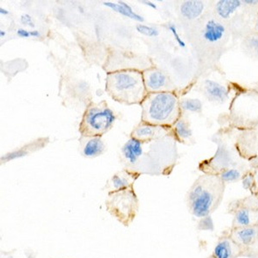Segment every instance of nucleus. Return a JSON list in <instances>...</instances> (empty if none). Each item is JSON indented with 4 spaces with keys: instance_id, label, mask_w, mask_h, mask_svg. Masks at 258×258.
Returning a JSON list of instances; mask_svg holds the SVG:
<instances>
[{
    "instance_id": "nucleus-19",
    "label": "nucleus",
    "mask_w": 258,
    "mask_h": 258,
    "mask_svg": "<svg viewBox=\"0 0 258 258\" xmlns=\"http://www.w3.org/2000/svg\"><path fill=\"white\" fill-rule=\"evenodd\" d=\"M218 176L224 182H234L242 178V174L238 169L231 168V169H226V170L221 171Z\"/></svg>"
},
{
    "instance_id": "nucleus-4",
    "label": "nucleus",
    "mask_w": 258,
    "mask_h": 258,
    "mask_svg": "<svg viewBox=\"0 0 258 258\" xmlns=\"http://www.w3.org/2000/svg\"><path fill=\"white\" fill-rule=\"evenodd\" d=\"M106 209L124 226H130L135 220L139 209L138 198L134 188L109 192L106 201Z\"/></svg>"
},
{
    "instance_id": "nucleus-28",
    "label": "nucleus",
    "mask_w": 258,
    "mask_h": 258,
    "mask_svg": "<svg viewBox=\"0 0 258 258\" xmlns=\"http://www.w3.org/2000/svg\"><path fill=\"white\" fill-rule=\"evenodd\" d=\"M141 3L144 4L146 6H149V7L153 8V9H157V6H156L155 4H153V2H151V1L143 0V1H141Z\"/></svg>"
},
{
    "instance_id": "nucleus-24",
    "label": "nucleus",
    "mask_w": 258,
    "mask_h": 258,
    "mask_svg": "<svg viewBox=\"0 0 258 258\" xmlns=\"http://www.w3.org/2000/svg\"><path fill=\"white\" fill-rule=\"evenodd\" d=\"M242 183H243V188L247 189V190H250L253 188V185H254L253 176L251 175H246V176H243Z\"/></svg>"
},
{
    "instance_id": "nucleus-1",
    "label": "nucleus",
    "mask_w": 258,
    "mask_h": 258,
    "mask_svg": "<svg viewBox=\"0 0 258 258\" xmlns=\"http://www.w3.org/2000/svg\"><path fill=\"white\" fill-rule=\"evenodd\" d=\"M225 182L217 176L197 179L187 195L188 212L195 217H209L222 202Z\"/></svg>"
},
{
    "instance_id": "nucleus-34",
    "label": "nucleus",
    "mask_w": 258,
    "mask_h": 258,
    "mask_svg": "<svg viewBox=\"0 0 258 258\" xmlns=\"http://www.w3.org/2000/svg\"><path fill=\"white\" fill-rule=\"evenodd\" d=\"M256 199L258 200V192H257V194H256Z\"/></svg>"
},
{
    "instance_id": "nucleus-20",
    "label": "nucleus",
    "mask_w": 258,
    "mask_h": 258,
    "mask_svg": "<svg viewBox=\"0 0 258 258\" xmlns=\"http://www.w3.org/2000/svg\"><path fill=\"white\" fill-rule=\"evenodd\" d=\"M175 131H176V135L182 140L190 138L191 135H192L188 123L185 120H179L176 121V125H175Z\"/></svg>"
},
{
    "instance_id": "nucleus-16",
    "label": "nucleus",
    "mask_w": 258,
    "mask_h": 258,
    "mask_svg": "<svg viewBox=\"0 0 258 258\" xmlns=\"http://www.w3.org/2000/svg\"><path fill=\"white\" fill-rule=\"evenodd\" d=\"M103 5L113 10L114 12H117L120 15L125 16L126 18H132V19L139 21V22L144 21V18H142L141 16L138 15L137 13H135L134 10L132 9V7L123 1H119L118 4L104 2Z\"/></svg>"
},
{
    "instance_id": "nucleus-5",
    "label": "nucleus",
    "mask_w": 258,
    "mask_h": 258,
    "mask_svg": "<svg viewBox=\"0 0 258 258\" xmlns=\"http://www.w3.org/2000/svg\"><path fill=\"white\" fill-rule=\"evenodd\" d=\"M114 120V112L108 105H92L85 111L80 131L84 135L97 137L108 132L113 126Z\"/></svg>"
},
{
    "instance_id": "nucleus-23",
    "label": "nucleus",
    "mask_w": 258,
    "mask_h": 258,
    "mask_svg": "<svg viewBox=\"0 0 258 258\" xmlns=\"http://www.w3.org/2000/svg\"><path fill=\"white\" fill-rule=\"evenodd\" d=\"M168 29H169L170 32L172 33L174 38L176 40V42L178 43L179 46L181 47H185V46H186V45H185V42L182 41V38H181V37H180V35H178L176 27L174 26L173 24H170V26L168 27Z\"/></svg>"
},
{
    "instance_id": "nucleus-21",
    "label": "nucleus",
    "mask_w": 258,
    "mask_h": 258,
    "mask_svg": "<svg viewBox=\"0 0 258 258\" xmlns=\"http://www.w3.org/2000/svg\"><path fill=\"white\" fill-rule=\"evenodd\" d=\"M180 104H181V108L186 111L200 113L203 109V103L199 99H193V98L184 99Z\"/></svg>"
},
{
    "instance_id": "nucleus-13",
    "label": "nucleus",
    "mask_w": 258,
    "mask_h": 258,
    "mask_svg": "<svg viewBox=\"0 0 258 258\" xmlns=\"http://www.w3.org/2000/svg\"><path fill=\"white\" fill-rule=\"evenodd\" d=\"M225 32H226L225 27L217 21L212 19L206 24L205 28L203 30V37L206 41L214 43L223 38Z\"/></svg>"
},
{
    "instance_id": "nucleus-8",
    "label": "nucleus",
    "mask_w": 258,
    "mask_h": 258,
    "mask_svg": "<svg viewBox=\"0 0 258 258\" xmlns=\"http://www.w3.org/2000/svg\"><path fill=\"white\" fill-rule=\"evenodd\" d=\"M241 249L237 243L224 232L214 246V250L209 258H239Z\"/></svg>"
},
{
    "instance_id": "nucleus-9",
    "label": "nucleus",
    "mask_w": 258,
    "mask_h": 258,
    "mask_svg": "<svg viewBox=\"0 0 258 258\" xmlns=\"http://www.w3.org/2000/svg\"><path fill=\"white\" fill-rule=\"evenodd\" d=\"M143 77L146 89L150 93L162 92L167 87V77L161 71L158 69L147 70L145 72Z\"/></svg>"
},
{
    "instance_id": "nucleus-22",
    "label": "nucleus",
    "mask_w": 258,
    "mask_h": 258,
    "mask_svg": "<svg viewBox=\"0 0 258 258\" xmlns=\"http://www.w3.org/2000/svg\"><path fill=\"white\" fill-rule=\"evenodd\" d=\"M136 30L138 32L141 33L142 35H147V36H151V37H154L159 35V31L156 30L155 28L153 27L147 26L144 24H139L136 26Z\"/></svg>"
},
{
    "instance_id": "nucleus-29",
    "label": "nucleus",
    "mask_w": 258,
    "mask_h": 258,
    "mask_svg": "<svg viewBox=\"0 0 258 258\" xmlns=\"http://www.w3.org/2000/svg\"><path fill=\"white\" fill-rule=\"evenodd\" d=\"M243 3L249 5V6H254V5L258 4V1L257 0H243Z\"/></svg>"
},
{
    "instance_id": "nucleus-2",
    "label": "nucleus",
    "mask_w": 258,
    "mask_h": 258,
    "mask_svg": "<svg viewBox=\"0 0 258 258\" xmlns=\"http://www.w3.org/2000/svg\"><path fill=\"white\" fill-rule=\"evenodd\" d=\"M106 90L114 99L129 104L141 103L147 96L144 77L137 71H120L108 74Z\"/></svg>"
},
{
    "instance_id": "nucleus-18",
    "label": "nucleus",
    "mask_w": 258,
    "mask_h": 258,
    "mask_svg": "<svg viewBox=\"0 0 258 258\" xmlns=\"http://www.w3.org/2000/svg\"><path fill=\"white\" fill-rule=\"evenodd\" d=\"M156 130L151 124L142 123L139 125L133 132V137L139 141H146L155 136Z\"/></svg>"
},
{
    "instance_id": "nucleus-32",
    "label": "nucleus",
    "mask_w": 258,
    "mask_h": 258,
    "mask_svg": "<svg viewBox=\"0 0 258 258\" xmlns=\"http://www.w3.org/2000/svg\"><path fill=\"white\" fill-rule=\"evenodd\" d=\"M5 35H6V32H5L4 30H0V36H1V37H4Z\"/></svg>"
},
{
    "instance_id": "nucleus-33",
    "label": "nucleus",
    "mask_w": 258,
    "mask_h": 258,
    "mask_svg": "<svg viewBox=\"0 0 258 258\" xmlns=\"http://www.w3.org/2000/svg\"><path fill=\"white\" fill-rule=\"evenodd\" d=\"M256 30L258 31V18H257V21H256Z\"/></svg>"
},
{
    "instance_id": "nucleus-30",
    "label": "nucleus",
    "mask_w": 258,
    "mask_h": 258,
    "mask_svg": "<svg viewBox=\"0 0 258 258\" xmlns=\"http://www.w3.org/2000/svg\"><path fill=\"white\" fill-rule=\"evenodd\" d=\"M30 36L32 37H40L41 34L39 32L38 30H33V31H30Z\"/></svg>"
},
{
    "instance_id": "nucleus-11",
    "label": "nucleus",
    "mask_w": 258,
    "mask_h": 258,
    "mask_svg": "<svg viewBox=\"0 0 258 258\" xmlns=\"http://www.w3.org/2000/svg\"><path fill=\"white\" fill-rule=\"evenodd\" d=\"M135 179L136 177H135L134 174L122 171V172L115 174L112 176L109 181L108 188L110 189V192L123 190L126 188H132Z\"/></svg>"
},
{
    "instance_id": "nucleus-6",
    "label": "nucleus",
    "mask_w": 258,
    "mask_h": 258,
    "mask_svg": "<svg viewBox=\"0 0 258 258\" xmlns=\"http://www.w3.org/2000/svg\"><path fill=\"white\" fill-rule=\"evenodd\" d=\"M225 232L240 248L241 257L258 258V223L243 227H230Z\"/></svg>"
},
{
    "instance_id": "nucleus-25",
    "label": "nucleus",
    "mask_w": 258,
    "mask_h": 258,
    "mask_svg": "<svg viewBox=\"0 0 258 258\" xmlns=\"http://www.w3.org/2000/svg\"><path fill=\"white\" fill-rule=\"evenodd\" d=\"M21 23L24 24V25H27V26L31 27V28L35 27V24L33 23L32 18L29 14H24L21 17Z\"/></svg>"
},
{
    "instance_id": "nucleus-3",
    "label": "nucleus",
    "mask_w": 258,
    "mask_h": 258,
    "mask_svg": "<svg viewBox=\"0 0 258 258\" xmlns=\"http://www.w3.org/2000/svg\"><path fill=\"white\" fill-rule=\"evenodd\" d=\"M141 105L145 123L168 125L173 123L178 115V99L169 91L147 95Z\"/></svg>"
},
{
    "instance_id": "nucleus-14",
    "label": "nucleus",
    "mask_w": 258,
    "mask_h": 258,
    "mask_svg": "<svg viewBox=\"0 0 258 258\" xmlns=\"http://www.w3.org/2000/svg\"><path fill=\"white\" fill-rule=\"evenodd\" d=\"M204 3L203 1H185L181 6V13L187 19H196L203 14Z\"/></svg>"
},
{
    "instance_id": "nucleus-7",
    "label": "nucleus",
    "mask_w": 258,
    "mask_h": 258,
    "mask_svg": "<svg viewBox=\"0 0 258 258\" xmlns=\"http://www.w3.org/2000/svg\"><path fill=\"white\" fill-rule=\"evenodd\" d=\"M233 215L232 228L249 226L258 223V202L256 203H235L229 209Z\"/></svg>"
},
{
    "instance_id": "nucleus-10",
    "label": "nucleus",
    "mask_w": 258,
    "mask_h": 258,
    "mask_svg": "<svg viewBox=\"0 0 258 258\" xmlns=\"http://www.w3.org/2000/svg\"><path fill=\"white\" fill-rule=\"evenodd\" d=\"M204 91L209 101L224 103L229 97L228 91L224 85L214 80H207L204 82Z\"/></svg>"
},
{
    "instance_id": "nucleus-27",
    "label": "nucleus",
    "mask_w": 258,
    "mask_h": 258,
    "mask_svg": "<svg viewBox=\"0 0 258 258\" xmlns=\"http://www.w3.org/2000/svg\"><path fill=\"white\" fill-rule=\"evenodd\" d=\"M18 36H20L22 38H29L30 36V31L24 30V29H19L17 31Z\"/></svg>"
},
{
    "instance_id": "nucleus-12",
    "label": "nucleus",
    "mask_w": 258,
    "mask_h": 258,
    "mask_svg": "<svg viewBox=\"0 0 258 258\" xmlns=\"http://www.w3.org/2000/svg\"><path fill=\"white\" fill-rule=\"evenodd\" d=\"M122 153H123L124 158L129 164H136V162L138 161L140 157L143 153L142 142L133 137L126 141V144L124 145Z\"/></svg>"
},
{
    "instance_id": "nucleus-15",
    "label": "nucleus",
    "mask_w": 258,
    "mask_h": 258,
    "mask_svg": "<svg viewBox=\"0 0 258 258\" xmlns=\"http://www.w3.org/2000/svg\"><path fill=\"white\" fill-rule=\"evenodd\" d=\"M239 0H220L216 4L218 16L223 19L231 18L242 5Z\"/></svg>"
},
{
    "instance_id": "nucleus-17",
    "label": "nucleus",
    "mask_w": 258,
    "mask_h": 258,
    "mask_svg": "<svg viewBox=\"0 0 258 258\" xmlns=\"http://www.w3.org/2000/svg\"><path fill=\"white\" fill-rule=\"evenodd\" d=\"M104 149H105L104 143L99 136H97V137L91 138L86 142L83 150V153L85 157L94 158L101 155L104 152Z\"/></svg>"
},
{
    "instance_id": "nucleus-31",
    "label": "nucleus",
    "mask_w": 258,
    "mask_h": 258,
    "mask_svg": "<svg viewBox=\"0 0 258 258\" xmlns=\"http://www.w3.org/2000/svg\"><path fill=\"white\" fill-rule=\"evenodd\" d=\"M0 13H1L2 15H8L9 12L6 11V9H3V8H0Z\"/></svg>"
},
{
    "instance_id": "nucleus-26",
    "label": "nucleus",
    "mask_w": 258,
    "mask_h": 258,
    "mask_svg": "<svg viewBox=\"0 0 258 258\" xmlns=\"http://www.w3.org/2000/svg\"><path fill=\"white\" fill-rule=\"evenodd\" d=\"M249 45H250V47H252L255 53L258 54V37H251V39L249 40Z\"/></svg>"
}]
</instances>
